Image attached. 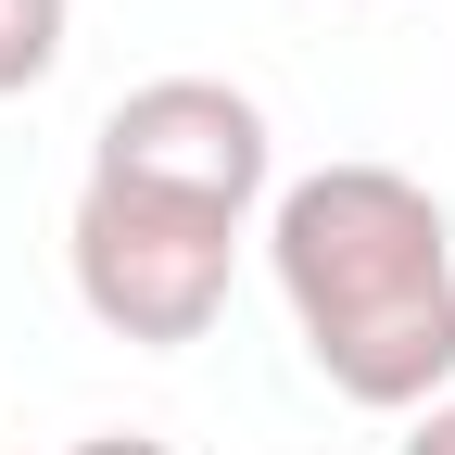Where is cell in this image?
<instances>
[{
	"label": "cell",
	"instance_id": "6da1fadb",
	"mask_svg": "<svg viewBox=\"0 0 455 455\" xmlns=\"http://www.w3.org/2000/svg\"><path fill=\"white\" fill-rule=\"evenodd\" d=\"M266 266L304 367L367 418L455 392V215L405 164H316L266 203Z\"/></svg>",
	"mask_w": 455,
	"mask_h": 455
},
{
	"label": "cell",
	"instance_id": "7a4b0ae2",
	"mask_svg": "<svg viewBox=\"0 0 455 455\" xmlns=\"http://www.w3.org/2000/svg\"><path fill=\"white\" fill-rule=\"evenodd\" d=\"M253 228L228 215H178V203H140V190H76V228H64V266H76V304L140 341V355H190V341L228 316V266H241Z\"/></svg>",
	"mask_w": 455,
	"mask_h": 455
},
{
	"label": "cell",
	"instance_id": "3957f363",
	"mask_svg": "<svg viewBox=\"0 0 455 455\" xmlns=\"http://www.w3.org/2000/svg\"><path fill=\"white\" fill-rule=\"evenodd\" d=\"M89 178L101 190H140V203H178V215L253 228L278 203V140H266V101L253 89H228V76H152V89H127L101 114Z\"/></svg>",
	"mask_w": 455,
	"mask_h": 455
},
{
	"label": "cell",
	"instance_id": "277c9868",
	"mask_svg": "<svg viewBox=\"0 0 455 455\" xmlns=\"http://www.w3.org/2000/svg\"><path fill=\"white\" fill-rule=\"evenodd\" d=\"M64 26H76V0H0V101H26L64 64Z\"/></svg>",
	"mask_w": 455,
	"mask_h": 455
},
{
	"label": "cell",
	"instance_id": "5b68a950",
	"mask_svg": "<svg viewBox=\"0 0 455 455\" xmlns=\"http://www.w3.org/2000/svg\"><path fill=\"white\" fill-rule=\"evenodd\" d=\"M392 455H455V392H443V405H418V418H405V443H392Z\"/></svg>",
	"mask_w": 455,
	"mask_h": 455
},
{
	"label": "cell",
	"instance_id": "8992f818",
	"mask_svg": "<svg viewBox=\"0 0 455 455\" xmlns=\"http://www.w3.org/2000/svg\"><path fill=\"white\" fill-rule=\"evenodd\" d=\"M64 455H178V443H152V430H89V443H64Z\"/></svg>",
	"mask_w": 455,
	"mask_h": 455
}]
</instances>
